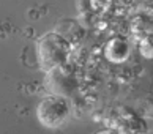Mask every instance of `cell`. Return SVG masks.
I'll use <instances>...</instances> for the list:
<instances>
[{"instance_id":"1","label":"cell","mask_w":153,"mask_h":134,"mask_svg":"<svg viewBox=\"0 0 153 134\" xmlns=\"http://www.w3.org/2000/svg\"><path fill=\"white\" fill-rule=\"evenodd\" d=\"M70 54H71V43L57 30L44 33L36 41V57L39 66L46 73L66 65Z\"/></svg>"},{"instance_id":"6","label":"cell","mask_w":153,"mask_h":134,"mask_svg":"<svg viewBox=\"0 0 153 134\" xmlns=\"http://www.w3.org/2000/svg\"><path fill=\"white\" fill-rule=\"evenodd\" d=\"M133 30L136 33H140L142 38H144V36H147V35L152 33V22L144 19V18H136L134 24H133Z\"/></svg>"},{"instance_id":"4","label":"cell","mask_w":153,"mask_h":134,"mask_svg":"<svg viewBox=\"0 0 153 134\" xmlns=\"http://www.w3.org/2000/svg\"><path fill=\"white\" fill-rule=\"evenodd\" d=\"M103 54L106 60L111 63H125L131 55V44L123 36H114L106 43Z\"/></svg>"},{"instance_id":"8","label":"cell","mask_w":153,"mask_h":134,"mask_svg":"<svg viewBox=\"0 0 153 134\" xmlns=\"http://www.w3.org/2000/svg\"><path fill=\"white\" fill-rule=\"evenodd\" d=\"M98 134H120L117 130H104V131H100Z\"/></svg>"},{"instance_id":"3","label":"cell","mask_w":153,"mask_h":134,"mask_svg":"<svg viewBox=\"0 0 153 134\" xmlns=\"http://www.w3.org/2000/svg\"><path fill=\"white\" fill-rule=\"evenodd\" d=\"M46 85L54 96L68 98L76 92L77 79L66 65L54 68L46 73Z\"/></svg>"},{"instance_id":"5","label":"cell","mask_w":153,"mask_h":134,"mask_svg":"<svg viewBox=\"0 0 153 134\" xmlns=\"http://www.w3.org/2000/svg\"><path fill=\"white\" fill-rule=\"evenodd\" d=\"M139 51L144 55V58H149V60L153 58V33H150V35H147L140 40Z\"/></svg>"},{"instance_id":"2","label":"cell","mask_w":153,"mask_h":134,"mask_svg":"<svg viewBox=\"0 0 153 134\" xmlns=\"http://www.w3.org/2000/svg\"><path fill=\"white\" fill-rule=\"evenodd\" d=\"M71 115V107L66 98L62 96H48L41 99L36 106V120L44 128L57 130L63 126Z\"/></svg>"},{"instance_id":"7","label":"cell","mask_w":153,"mask_h":134,"mask_svg":"<svg viewBox=\"0 0 153 134\" xmlns=\"http://www.w3.org/2000/svg\"><path fill=\"white\" fill-rule=\"evenodd\" d=\"M112 5V0H92V8L95 11H107Z\"/></svg>"}]
</instances>
